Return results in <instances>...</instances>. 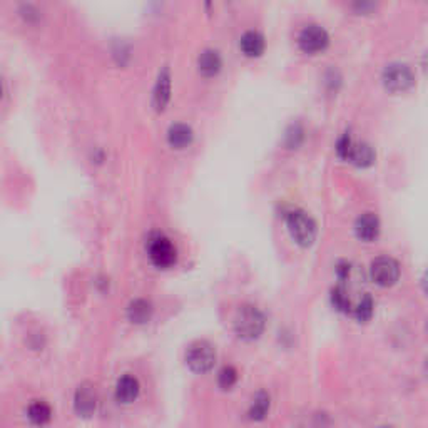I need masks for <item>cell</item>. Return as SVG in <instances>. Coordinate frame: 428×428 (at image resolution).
Wrapping results in <instances>:
<instances>
[{"label":"cell","instance_id":"cell-1","mask_svg":"<svg viewBox=\"0 0 428 428\" xmlns=\"http://www.w3.org/2000/svg\"><path fill=\"white\" fill-rule=\"evenodd\" d=\"M265 330V316L256 307L244 305L234 316V333L241 340L251 342L260 338Z\"/></svg>","mask_w":428,"mask_h":428},{"label":"cell","instance_id":"cell-2","mask_svg":"<svg viewBox=\"0 0 428 428\" xmlns=\"http://www.w3.org/2000/svg\"><path fill=\"white\" fill-rule=\"evenodd\" d=\"M147 256L151 263L159 269H168L178 263V250L168 236L156 233L147 241Z\"/></svg>","mask_w":428,"mask_h":428},{"label":"cell","instance_id":"cell-3","mask_svg":"<svg viewBox=\"0 0 428 428\" xmlns=\"http://www.w3.org/2000/svg\"><path fill=\"white\" fill-rule=\"evenodd\" d=\"M288 229L296 243L301 246H309L316 238V222L303 209H291L286 213Z\"/></svg>","mask_w":428,"mask_h":428},{"label":"cell","instance_id":"cell-4","mask_svg":"<svg viewBox=\"0 0 428 428\" xmlns=\"http://www.w3.org/2000/svg\"><path fill=\"white\" fill-rule=\"evenodd\" d=\"M216 363V350L206 340L191 343L186 350V365L194 373H206Z\"/></svg>","mask_w":428,"mask_h":428},{"label":"cell","instance_id":"cell-5","mask_svg":"<svg viewBox=\"0 0 428 428\" xmlns=\"http://www.w3.org/2000/svg\"><path fill=\"white\" fill-rule=\"evenodd\" d=\"M98 392L91 382H82L74 392V412L82 420H89L98 412Z\"/></svg>","mask_w":428,"mask_h":428},{"label":"cell","instance_id":"cell-6","mask_svg":"<svg viewBox=\"0 0 428 428\" xmlns=\"http://www.w3.org/2000/svg\"><path fill=\"white\" fill-rule=\"evenodd\" d=\"M371 279L380 286H393L400 278V265L395 258L380 256L371 263Z\"/></svg>","mask_w":428,"mask_h":428},{"label":"cell","instance_id":"cell-7","mask_svg":"<svg viewBox=\"0 0 428 428\" xmlns=\"http://www.w3.org/2000/svg\"><path fill=\"white\" fill-rule=\"evenodd\" d=\"M412 67L405 62H392L383 71V82L390 91H405L413 84Z\"/></svg>","mask_w":428,"mask_h":428},{"label":"cell","instance_id":"cell-8","mask_svg":"<svg viewBox=\"0 0 428 428\" xmlns=\"http://www.w3.org/2000/svg\"><path fill=\"white\" fill-rule=\"evenodd\" d=\"M328 32H326L325 27H321V25L318 24H309L300 32L298 37V44L300 47L305 52H318L323 51L326 46H328Z\"/></svg>","mask_w":428,"mask_h":428},{"label":"cell","instance_id":"cell-9","mask_svg":"<svg viewBox=\"0 0 428 428\" xmlns=\"http://www.w3.org/2000/svg\"><path fill=\"white\" fill-rule=\"evenodd\" d=\"M25 418L32 427L36 428H46L51 425L54 420V408L47 400L36 399L29 401L27 408H25Z\"/></svg>","mask_w":428,"mask_h":428},{"label":"cell","instance_id":"cell-10","mask_svg":"<svg viewBox=\"0 0 428 428\" xmlns=\"http://www.w3.org/2000/svg\"><path fill=\"white\" fill-rule=\"evenodd\" d=\"M139 395H141V383H139V380L134 377V375L126 373L117 380L114 396L119 403L122 405L134 403V401L139 399Z\"/></svg>","mask_w":428,"mask_h":428},{"label":"cell","instance_id":"cell-11","mask_svg":"<svg viewBox=\"0 0 428 428\" xmlns=\"http://www.w3.org/2000/svg\"><path fill=\"white\" fill-rule=\"evenodd\" d=\"M169 99H171V72L168 67H164L157 76L154 91H152V107L157 112H163Z\"/></svg>","mask_w":428,"mask_h":428},{"label":"cell","instance_id":"cell-12","mask_svg":"<svg viewBox=\"0 0 428 428\" xmlns=\"http://www.w3.org/2000/svg\"><path fill=\"white\" fill-rule=\"evenodd\" d=\"M128 320L133 325H146L147 321H151L152 314H154V307L149 300L146 298H136L128 305Z\"/></svg>","mask_w":428,"mask_h":428},{"label":"cell","instance_id":"cell-13","mask_svg":"<svg viewBox=\"0 0 428 428\" xmlns=\"http://www.w3.org/2000/svg\"><path fill=\"white\" fill-rule=\"evenodd\" d=\"M356 236L363 241H373L380 234V220L377 214L365 213L355 222Z\"/></svg>","mask_w":428,"mask_h":428},{"label":"cell","instance_id":"cell-14","mask_svg":"<svg viewBox=\"0 0 428 428\" xmlns=\"http://www.w3.org/2000/svg\"><path fill=\"white\" fill-rule=\"evenodd\" d=\"M193 136L194 134L191 126L176 122V124H173L168 131V142L174 149H185V147L189 146L191 141H193Z\"/></svg>","mask_w":428,"mask_h":428},{"label":"cell","instance_id":"cell-15","mask_svg":"<svg viewBox=\"0 0 428 428\" xmlns=\"http://www.w3.org/2000/svg\"><path fill=\"white\" fill-rule=\"evenodd\" d=\"M241 51L250 58H256V55L263 54L265 51V37L258 30H248L243 34L241 41H239Z\"/></svg>","mask_w":428,"mask_h":428},{"label":"cell","instance_id":"cell-16","mask_svg":"<svg viewBox=\"0 0 428 428\" xmlns=\"http://www.w3.org/2000/svg\"><path fill=\"white\" fill-rule=\"evenodd\" d=\"M222 65L220 52L214 49H206L201 52L199 59H198V67L199 71L204 74V76H214V74L220 72Z\"/></svg>","mask_w":428,"mask_h":428},{"label":"cell","instance_id":"cell-17","mask_svg":"<svg viewBox=\"0 0 428 428\" xmlns=\"http://www.w3.org/2000/svg\"><path fill=\"white\" fill-rule=\"evenodd\" d=\"M269 407H272V399H269L268 393L258 392L251 400L250 410H248V417L255 422L263 420V418L269 412Z\"/></svg>","mask_w":428,"mask_h":428},{"label":"cell","instance_id":"cell-18","mask_svg":"<svg viewBox=\"0 0 428 428\" xmlns=\"http://www.w3.org/2000/svg\"><path fill=\"white\" fill-rule=\"evenodd\" d=\"M348 159L356 166H370L375 161V151L366 142H353Z\"/></svg>","mask_w":428,"mask_h":428},{"label":"cell","instance_id":"cell-19","mask_svg":"<svg viewBox=\"0 0 428 428\" xmlns=\"http://www.w3.org/2000/svg\"><path fill=\"white\" fill-rule=\"evenodd\" d=\"M330 298H331V305H333L335 309H338V312L348 313L352 309L350 296H348V293L345 290L343 285L335 286L333 290H331Z\"/></svg>","mask_w":428,"mask_h":428},{"label":"cell","instance_id":"cell-20","mask_svg":"<svg viewBox=\"0 0 428 428\" xmlns=\"http://www.w3.org/2000/svg\"><path fill=\"white\" fill-rule=\"evenodd\" d=\"M373 309H375V301L371 296L366 293L358 301V305L355 308H353V312H355V316L358 321H368L371 316H373Z\"/></svg>","mask_w":428,"mask_h":428},{"label":"cell","instance_id":"cell-21","mask_svg":"<svg viewBox=\"0 0 428 428\" xmlns=\"http://www.w3.org/2000/svg\"><path fill=\"white\" fill-rule=\"evenodd\" d=\"M236 382H238V371H236L234 366L231 365L222 366L220 375H218V383H220L222 390H229V388H233L236 385Z\"/></svg>","mask_w":428,"mask_h":428},{"label":"cell","instance_id":"cell-22","mask_svg":"<svg viewBox=\"0 0 428 428\" xmlns=\"http://www.w3.org/2000/svg\"><path fill=\"white\" fill-rule=\"evenodd\" d=\"M352 146H353V141H352L350 134L345 133L343 136L338 139V142H336V152H338V156L343 157V159H348Z\"/></svg>","mask_w":428,"mask_h":428},{"label":"cell","instance_id":"cell-23","mask_svg":"<svg viewBox=\"0 0 428 428\" xmlns=\"http://www.w3.org/2000/svg\"><path fill=\"white\" fill-rule=\"evenodd\" d=\"M350 272H352V265L348 263V261H340L338 265H336V276L342 283L347 281L348 278H350Z\"/></svg>","mask_w":428,"mask_h":428},{"label":"cell","instance_id":"cell-24","mask_svg":"<svg viewBox=\"0 0 428 428\" xmlns=\"http://www.w3.org/2000/svg\"><path fill=\"white\" fill-rule=\"evenodd\" d=\"M20 15L24 17L25 20H32V19H37V11L36 8H34L32 6H22L20 7Z\"/></svg>","mask_w":428,"mask_h":428},{"label":"cell","instance_id":"cell-25","mask_svg":"<svg viewBox=\"0 0 428 428\" xmlns=\"http://www.w3.org/2000/svg\"><path fill=\"white\" fill-rule=\"evenodd\" d=\"M0 98H2V82H0Z\"/></svg>","mask_w":428,"mask_h":428},{"label":"cell","instance_id":"cell-26","mask_svg":"<svg viewBox=\"0 0 428 428\" xmlns=\"http://www.w3.org/2000/svg\"><path fill=\"white\" fill-rule=\"evenodd\" d=\"M378 428H393V427H378Z\"/></svg>","mask_w":428,"mask_h":428}]
</instances>
